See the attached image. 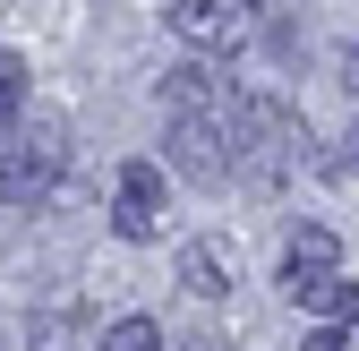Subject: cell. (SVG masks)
Returning a JSON list of instances; mask_svg holds the SVG:
<instances>
[{
    "instance_id": "obj_4",
    "label": "cell",
    "mask_w": 359,
    "mask_h": 351,
    "mask_svg": "<svg viewBox=\"0 0 359 351\" xmlns=\"http://www.w3.org/2000/svg\"><path fill=\"white\" fill-rule=\"evenodd\" d=\"M171 171L197 180V189H222V180H231V138H222V120L171 112Z\"/></svg>"
},
{
    "instance_id": "obj_14",
    "label": "cell",
    "mask_w": 359,
    "mask_h": 351,
    "mask_svg": "<svg viewBox=\"0 0 359 351\" xmlns=\"http://www.w3.org/2000/svg\"><path fill=\"white\" fill-rule=\"evenodd\" d=\"M257 9H274V0H257Z\"/></svg>"
},
{
    "instance_id": "obj_10",
    "label": "cell",
    "mask_w": 359,
    "mask_h": 351,
    "mask_svg": "<svg viewBox=\"0 0 359 351\" xmlns=\"http://www.w3.org/2000/svg\"><path fill=\"white\" fill-rule=\"evenodd\" d=\"M103 351H163V326H154V317H111Z\"/></svg>"
},
{
    "instance_id": "obj_9",
    "label": "cell",
    "mask_w": 359,
    "mask_h": 351,
    "mask_svg": "<svg viewBox=\"0 0 359 351\" xmlns=\"http://www.w3.org/2000/svg\"><path fill=\"white\" fill-rule=\"evenodd\" d=\"M283 266H342L334 223H299V232H291V249H283Z\"/></svg>"
},
{
    "instance_id": "obj_12",
    "label": "cell",
    "mask_w": 359,
    "mask_h": 351,
    "mask_svg": "<svg viewBox=\"0 0 359 351\" xmlns=\"http://www.w3.org/2000/svg\"><path fill=\"white\" fill-rule=\"evenodd\" d=\"M299 351H351V343H342V326H334V317H325V334H308V343H299Z\"/></svg>"
},
{
    "instance_id": "obj_6",
    "label": "cell",
    "mask_w": 359,
    "mask_h": 351,
    "mask_svg": "<svg viewBox=\"0 0 359 351\" xmlns=\"http://www.w3.org/2000/svg\"><path fill=\"white\" fill-rule=\"evenodd\" d=\"M111 232H120V240H154V232H163V171H154L146 154H137V163H120Z\"/></svg>"
},
{
    "instance_id": "obj_13",
    "label": "cell",
    "mask_w": 359,
    "mask_h": 351,
    "mask_svg": "<svg viewBox=\"0 0 359 351\" xmlns=\"http://www.w3.org/2000/svg\"><path fill=\"white\" fill-rule=\"evenodd\" d=\"M189 351H222V343H189Z\"/></svg>"
},
{
    "instance_id": "obj_2",
    "label": "cell",
    "mask_w": 359,
    "mask_h": 351,
    "mask_svg": "<svg viewBox=\"0 0 359 351\" xmlns=\"http://www.w3.org/2000/svg\"><path fill=\"white\" fill-rule=\"evenodd\" d=\"M222 138H231V180L274 189L283 171L299 163L308 128H299V112H291V103H274V95H240V103H231V120H222Z\"/></svg>"
},
{
    "instance_id": "obj_7",
    "label": "cell",
    "mask_w": 359,
    "mask_h": 351,
    "mask_svg": "<svg viewBox=\"0 0 359 351\" xmlns=\"http://www.w3.org/2000/svg\"><path fill=\"white\" fill-rule=\"evenodd\" d=\"M283 291H291V309H308V317H334V326L359 317V291L342 283V266H283Z\"/></svg>"
},
{
    "instance_id": "obj_8",
    "label": "cell",
    "mask_w": 359,
    "mask_h": 351,
    "mask_svg": "<svg viewBox=\"0 0 359 351\" xmlns=\"http://www.w3.org/2000/svg\"><path fill=\"white\" fill-rule=\"evenodd\" d=\"M231 249H222V240H189V249H180V283H189V300H222V291H231Z\"/></svg>"
},
{
    "instance_id": "obj_1",
    "label": "cell",
    "mask_w": 359,
    "mask_h": 351,
    "mask_svg": "<svg viewBox=\"0 0 359 351\" xmlns=\"http://www.w3.org/2000/svg\"><path fill=\"white\" fill-rule=\"evenodd\" d=\"M69 171V112L18 103V138H0V206H43Z\"/></svg>"
},
{
    "instance_id": "obj_11",
    "label": "cell",
    "mask_w": 359,
    "mask_h": 351,
    "mask_svg": "<svg viewBox=\"0 0 359 351\" xmlns=\"http://www.w3.org/2000/svg\"><path fill=\"white\" fill-rule=\"evenodd\" d=\"M18 103H26V60H18V52H0V128L18 120Z\"/></svg>"
},
{
    "instance_id": "obj_5",
    "label": "cell",
    "mask_w": 359,
    "mask_h": 351,
    "mask_svg": "<svg viewBox=\"0 0 359 351\" xmlns=\"http://www.w3.org/2000/svg\"><path fill=\"white\" fill-rule=\"evenodd\" d=\"M163 103L171 112H205V120H231V77H222V52H189L163 69Z\"/></svg>"
},
{
    "instance_id": "obj_3",
    "label": "cell",
    "mask_w": 359,
    "mask_h": 351,
    "mask_svg": "<svg viewBox=\"0 0 359 351\" xmlns=\"http://www.w3.org/2000/svg\"><path fill=\"white\" fill-rule=\"evenodd\" d=\"M163 18H171V34L189 43V52H222V60H231L240 43L257 34V0H171Z\"/></svg>"
}]
</instances>
